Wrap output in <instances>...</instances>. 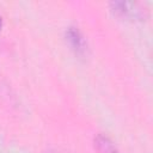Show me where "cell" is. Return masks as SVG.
Masks as SVG:
<instances>
[{
	"label": "cell",
	"instance_id": "4",
	"mask_svg": "<svg viewBox=\"0 0 153 153\" xmlns=\"http://www.w3.org/2000/svg\"><path fill=\"white\" fill-rule=\"evenodd\" d=\"M1 25H2V20H1V17H0V29H1Z\"/></svg>",
	"mask_w": 153,
	"mask_h": 153
},
{
	"label": "cell",
	"instance_id": "2",
	"mask_svg": "<svg viewBox=\"0 0 153 153\" xmlns=\"http://www.w3.org/2000/svg\"><path fill=\"white\" fill-rule=\"evenodd\" d=\"M112 6V11L115 14L120 16V17H126V18H136L140 16V10H133V7L135 6V4L131 2H124V1H116L111 4Z\"/></svg>",
	"mask_w": 153,
	"mask_h": 153
},
{
	"label": "cell",
	"instance_id": "1",
	"mask_svg": "<svg viewBox=\"0 0 153 153\" xmlns=\"http://www.w3.org/2000/svg\"><path fill=\"white\" fill-rule=\"evenodd\" d=\"M66 37H67V41L71 45V48L75 51V54L78 55H84L85 51H86V41L84 38V36L81 35V32L78 30V27H68L67 31H66Z\"/></svg>",
	"mask_w": 153,
	"mask_h": 153
},
{
	"label": "cell",
	"instance_id": "3",
	"mask_svg": "<svg viewBox=\"0 0 153 153\" xmlns=\"http://www.w3.org/2000/svg\"><path fill=\"white\" fill-rule=\"evenodd\" d=\"M94 146L99 153H118L114 143L102 134H98L94 137Z\"/></svg>",
	"mask_w": 153,
	"mask_h": 153
}]
</instances>
